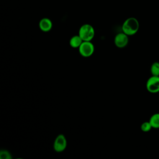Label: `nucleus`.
Listing matches in <instances>:
<instances>
[{
    "instance_id": "1",
    "label": "nucleus",
    "mask_w": 159,
    "mask_h": 159,
    "mask_svg": "<svg viewBox=\"0 0 159 159\" xmlns=\"http://www.w3.org/2000/svg\"><path fill=\"white\" fill-rule=\"evenodd\" d=\"M139 22L134 17L127 18L122 25V30L129 36L135 35L139 29Z\"/></svg>"
},
{
    "instance_id": "10",
    "label": "nucleus",
    "mask_w": 159,
    "mask_h": 159,
    "mask_svg": "<svg viewBox=\"0 0 159 159\" xmlns=\"http://www.w3.org/2000/svg\"><path fill=\"white\" fill-rule=\"evenodd\" d=\"M150 73L152 75L159 76V62L154 61L150 66Z\"/></svg>"
},
{
    "instance_id": "11",
    "label": "nucleus",
    "mask_w": 159,
    "mask_h": 159,
    "mask_svg": "<svg viewBox=\"0 0 159 159\" xmlns=\"http://www.w3.org/2000/svg\"><path fill=\"white\" fill-rule=\"evenodd\" d=\"M153 129L150 122L149 121H145L142 123L140 125V129L142 131L144 132H148L151 130V129Z\"/></svg>"
},
{
    "instance_id": "9",
    "label": "nucleus",
    "mask_w": 159,
    "mask_h": 159,
    "mask_svg": "<svg viewBox=\"0 0 159 159\" xmlns=\"http://www.w3.org/2000/svg\"><path fill=\"white\" fill-rule=\"evenodd\" d=\"M148 121L153 129H159V112L152 114Z\"/></svg>"
},
{
    "instance_id": "4",
    "label": "nucleus",
    "mask_w": 159,
    "mask_h": 159,
    "mask_svg": "<svg viewBox=\"0 0 159 159\" xmlns=\"http://www.w3.org/2000/svg\"><path fill=\"white\" fill-rule=\"evenodd\" d=\"M146 89L150 93H159V76L152 75L146 82Z\"/></svg>"
},
{
    "instance_id": "12",
    "label": "nucleus",
    "mask_w": 159,
    "mask_h": 159,
    "mask_svg": "<svg viewBox=\"0 0 159 159\" xmlns=\"http://www.w3.org/2000/svg\"><path fill=\"white\" fill-rule=\"evenodd\" d=\"M12 155L11 153L6 150V149H2L0 150V158L1 159H11Z\"/></svg>"
},
{
    "instance_id": "2",
    "label": "nucleus",
    "mask_w": 159,
    "mask_h": 159,
    "mask_svg": "<svg viewBox=\"0 0 159 159\" xmlns=\"http://www.w3.org/2000/svg\"><path fill=\"white\" fill-rule=\"evenodd\" d=\"M78 35L83 41H91L94 37L95 30L91 25L84 24L80 27Z\"/></svg>"
},
{
    "instance_id": "8",
    "label": "nucleus",
    "mask_w": 159,
    "mask_h": 159,
    "mask_svg": "<svg viewBox=\"0 0 159 159\" xmlns=\"http://www.w3.org/2000/svg\"><path fill=\"white\" fill-rule=\"evenodd\" d=\"M83 42V40L80 37V36L78 34V35H74L71 37V39H70V41H69V43H70V45L72 48H78Z\"/></svg>"
},
{
    "instance_id": "6",
    "label": "nucleus",
    "mask_w": 159,
    "mask_h": 159,
    "mask_svg": "<svg viewBox=\"0 0 159 159\" xmlns=\"http://www.w3.org/2000/svg\"><path fill=\"white\" fill-rule=\"evenodd\" d=\"M114 42L117 47L120 48H124L126 47L129 43V35L123 32L118 33L114 37Z\"/></svg>"
},
{
    "instance_id": "5",
    "label": "nucleus",
    "mask_w": 159,
    "mask_h": 159,
    "mask_svg": "<svg viewBox=\"0 0 159 159\" xmlns=\"http://www.w3.org/2000/svg\"><path fill=\"white\" fill-rule=\"evenodd\" d=\"M67 146V140L65 136L62 134H58L53 142V147L55 152H61L64 151Z\"/></svg>"
},
{
    "instance_id": "3",
    "label": "nucleus",
    "mask_w": 159,
    "mask_h": 159,
    "mask_svg": "<svg viewBox=\"0 0 159 159\" xmlns=\"http://www.w3.org/2000/svg\"><path fill=\"white\" fill-rule=\"evenodd\" d=\"M78 51L82 57H89L94 52V46L91 41H83L79 47Z\"/></svg>"
},
{
    "instance_id": "7",
    "label": "nucleus",
    "mask_w": 159,
    "mask_h": 159,
    "mask_svg": "<svg viewBox=\"0 0 159 159\" xmlns=\"http://www.w3.org/2000/svg\"><path fill=\"white\" fill-rule=\"evenodd\" d=\"M39 27L42 32H47L52 29L53 23L49 18L43 17L40 20L39 22Z\"/></svg>"
}]
</instances>
